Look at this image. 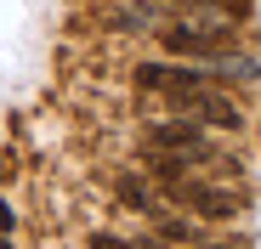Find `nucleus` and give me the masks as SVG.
I'll list each match as a JSON object with an SVG mask.
<instances>
[{"label":"nucleus","instance_id":"obj_2","mask_svg":"<svg viewBox=\"0 0 261 249\" xmlns=\"http://www.w3.org/2000/svg\"><path fill=\"white\" fill-rule=\"evenodd\" d=\"M159 46L170 57H182V63H210V57L233 51V28H188V23H170V28H159Z\"/></svg>","mask_w":261,"mask_h":249},{"label":"nucleus","instance_id":"obj_3","mask_svg":"<svg viewBox=\"0 0 261 249\" xmlns=\"http://www.w3.org/2000/svg\"><path fill=\"white\" fill-rule=\"evenodd\" d=\"M142 147H165V153H182V159H216V142L204 136L199 119H159V124H148Z\"/></svg>","mask_w":261,"mask_h":249},{"label":"nucleus","instance_id":"obj_8","mask_svg":"<svg viewBox=\"0 0 261 249\" xmlns=\"http://www.w3.org/2000/svg\"><path fill=\"white\" fill-rule=\"evenodd\" d=\"M188 6H216V12H244L250 0H188Z\"/></svg>","mask_w":261,"mask_h":249},{"label":"nucleus","instance_id":"obj_9","mask_svg":"<svg viewBox=\"0 0 261 249\" xmlns=\"http://www.w3.org/2000/svg\"><path fill=\"white\" fill-rule=\"evenodd\" d=\"M12 221H17V215H12V204L0 198V232H12Z\"/></svg>","mask_w":261,"mask_h":249},{"label":"nucleus","instance_id":"obj_5","mask_svg":"<svg viewBox=\"0 0 261 249\" xmlns=\"http://www.w3.org/2000/svg\"><path fill=\"white\" fill-rule=\"evenodd\" d=\"M204 68H188V63H142L137 68V85L142 91H159V97H170V91H193V85H204Z\"/></svg>","mask_w":261,"mask_h":249},{"label":"nucleus","instance_id":"obj_1","mask_svg":"<svg viewBox=\"0 0 261 249\" xmlns=\"http://www.w3.org/2000/svg\"><path fill=\"white\" fill-rule=\"evenodd\" d=\"M170 108H182V113H193V119L216 124V131H239V124H244V113H239V97L216 91L210 79H204V85H193V91H170Z\"/></svg>","mask_w":261,"mask_h":249},{"label":"nucleus","instance_id":"obj_4","mask_svg":"<svg viewBox=\"0 0 261 249\" xmlns=\"http://www.w3.org/2000/svg\"><path fill=\"white\" fill-rule=\"evenodd\" d=\"M170 198L188 204V210H199L204 221H233L244 210V198L227 193V187H210V181H170Z\"/></svg>","mask_w":261,"mask_h":249},{"label":"nucleus","instance_id":"obj_6","mask_svg":"<svg viewBox=\"0 0 261 249\" xmlns=\"http://www.w3.org/2000/svg\"><path fill=\"white\" fill-rule=\"evenodd\" d=\"M114 193H119V198L130 204V210H153V193H148V187H142L137 176H119V181H114Z\"/></svg>","mask_w":261,"mask_h":249},{"label":"nucleus","instance_id":"obj_7","mask_svg":"<svg viewBox=\"0 0 261 249\" xmlns=\"http://www.w3.org/2000/svg\"><path fill=\"white\" fill-rule=\"evenodd\" d=\"M159 238H165V243H193L199 227H193V221H159Z\"/></svg>","mask_w":261,"mask_h":249}]
</instances>
